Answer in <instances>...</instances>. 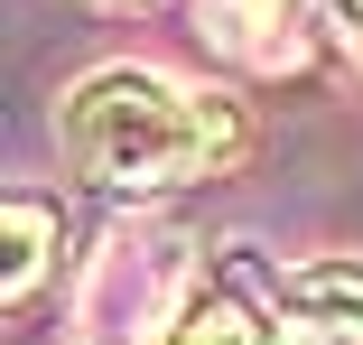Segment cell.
Masks as SVG:
<instances>
[{
    "mask_svg": "<svg viewBox=\"0 0 363 345\" xmlns=\"http://www.w3.org/2000/svg\"><path fill=\"white\" fill-rule=\"evenodd\" d=\"M56 141L94 187L140 196V187L233 168L242 159V112L224 94H196V84L159 75V65H94L56 103Z\"/></svg>",
    "mask_w": 363,
    "mask_h": 345,
    "instance_id": "6da1fadb",
    "label": "cell"
},
{
    "mask_svg": "<svg viewBox=\"0 0 363 345\" xmlns=\"http://www.w3.org/2000/svg\"><path fill=\"white\" fill-rule=\"evenodd\" d=\"M186 308V243L177 234H121L94 280H84V327L94 345H159Z\"/></svg>",
    "mask_w": 363,
    "mask_h": 345,
    "instance_id": "7a4b0ae2",
    "label": "cell"
},
{
    "mask_svg": "<svg viewBox=\"0 0 363 345\" xmlns=\"http://www.w3.org/2000/svg\"><path fill=\"white\" fill-rule=\"evenodd\" d=\"M270 299H279L289 336H308V345H363V261H345V252L279 270Z\"/></svg>",
    "mask_w": 363,
    "mask_h": 345,
    "instance_id": "3957f363",
    "label": "cell"
},
{
    "mask_svg": "<svg viewBox=\"0 0 363 345\" xmlns=\"http://www.w3.org/2000/svg\"><path fill=\"white\" fill-rule=\"evenodd\" d=\"M159 345H308V336L270 327L261 308H242V299H224V290H196V299L177 308V327H168Z\"/></svg>",
    "mask_w": 363,
    "mask_h": 345,
    "instance_id": "277c9868",
    "label": "cell"
},
{
    "mask_svg": "<svg viewBox=\"0 0 363 345\" xmlns=\"http://www.w3.org/2000/svg\"><path fill=\"white\" fill-rule=\"evenodd\" d=\"M47 252H56V205L47 196H10V308H28Z\"/></svg>",
    "mask_w": 363,
    "mask_h": 345,
    "instance_id": "5b68a950",
    "label": "cell"
}]
</instances>
